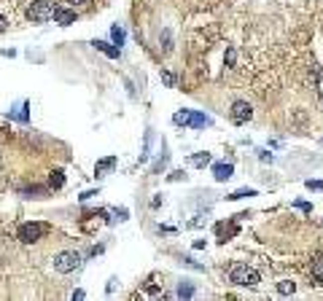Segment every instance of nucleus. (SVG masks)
<instances>
[{"label": "nucleus", "instance_id": "nucleus-1", "mask_svg": "<svg viewBox=\"0 0 323 301\" xmlns=\"http://www.w3.org/2000/svg\"><path fill=\"white\" fill-rule=\"evenodd\" d=\"M229 280H232L234 285H242V288H256L259 285V272L250 269L245 264H234L232 269H229Z\"/></svg>", "mask_w": 323, "mask_h": 301}, {"label": "nucleus", "instance_id": "nucleus-3", "mask_svg": "<svg viewBox=\"0 0 323 301\" xmlns=\"http://www.w3.org/2000/svg\"><path fill=\"white\" fill-rule=\"evenodd\" d=\"M175 124H183V126H191V129H205L210 126V118L205 113H197V110H178L173 116Z\"/></svg>", "mask_w": 323, "mask_h": 301}, {"label": "nucleus", "instance_id": "nucleus-11", "mask_svg": "<svg viewBox=\"0 0 323 301\" xmlns=\"http://www.w3.org/2000/svg\"><path fill=\"white\" fill-rule=\"evenodd\" d=\"M116 164H118L116 156H105V159H100V162H97V167H95V175H105V172H110Z\"/></svg>", "mask_w": 323, "mask_h": 301}, {"label": "nucleus", "instance_id": "nucleus-22", "mask_svg": "<svg viewBox=\"0 0 323 301\" xmlns=\"http://www.w3.org/2000/svg\"><path fill=\"white\" fill-rule=\"evenodd\" d=\"M92 197H97V191H84L78 199H81V202H87V199H92Z\"/></svg>", "mask_w": 323, "mask_h": 301}, {"label": "nucleus", "instance_id": "nucleus-18", "mask_svg": "<svg viewBox=\"0 0 323 301\" xmlns=\"http://www.w3.org/2000/svg\"><path fill=\"white\" fill-rule=\"evenodd\" d=\"M223 59H226V65L232 68V65H234V59H237V49H226V57H223Z\"/></svg>", "mask_w": 323, "mask_h": 301}, {"label": "nucleus", "instance_id": "nucleus-7", "mask_svg": "<svg viewBox=\"0 0 323 301\" xmlns=\"http://www.w3.org/2000/svg\"><path fill=\"white\" fill-rule=\"evenodd\" d=\"M54 22L59 24V27H70V24H76V11L73 8H65V5H57Z\"/></svg>", "mask_w": 323, "mask_h": 301}, {"label": "nucleus", "instance_id": "nucleus-23", "mask_svg": "<svg viewBox=\"0 0 323 301\" xmlns=\"http://www.w3.org/2000/svg\"><path fill=\"white\" fill-rule=\"evenodd\" d=\"M170 180H186V172L178 170V172H173V175H170Z\"/></svg>", "mask_w": 323, "mask_h": 301}, {"label": "nucleus", "instance_id": "nucleus-10", "mask_svg": "<svg viewBox=\"0 0 323 301\" xmlns=\"http://www.w3.org/2000/svg\"><path fill=\"white\" fill-rule=\"evenodd\" d=\"M97 51H103L105 57H110V59H118V54H121V46H116V43H105V41H95L92 43Z\"/></svg>", "mask_w": 323, "mask_h": 301}, {"label": "nucleus", "instance_id": "nucleus-16", "mask_svg": "<svg viewBox=\"0 0 323 301\" xmlns=\"http://www.w3.org/2000/svg\"><path fill=\"white\" fill-rule=\"evenodd\" d=\"M178 296H181V299H191V296H194V285H191V283H181V285H178Z\"/></svg>", "mask_w": 323, "mask_h": 301}, {"label": "nucleus", "instance_id": "nucleus-5", "mask_svg": "<svg viewBox=\"0 0 323 301\" xmlns=\"http://www.w3.org/2000/svg\"><path fill=\"white\" fill-rule=\"evenodd\" d=\"M43 234H46V223H22L19 231H16V237L22 239L24 245H32V242H38Z\"/></svg>", "mask_w": 323, "mask_h": 301}, {"label": "nucleus", "instance_id": "nucleus-25", "mask_svg": "<svg viewBox=\"0 0 323 301\" xmlns=\"http://www.w3.org/2000/svg\"><path fill=\"white\" fill-rule=\"evenodd\" d=\"M0 30H5V16H0Z\"/></svg>", "mask_w": 323, "mask_h": 301}, {"label": "nucleus", "instance_id": "nucleus-15", "mask_svg": "<svg viewBox=\"0 0 323 301\" xmlns=\"http://www.w3.org/2000/svg\"><path fill=\"white\" fill-rule=\"evenodd\" d=\"M245 197H256V189H237V191H232L229 194V199H245Z\"/></svg>", "mask_w": 323, "mask_h": 301}, {"label": "nucleus", "instance_id": "nucleus-24", "mask_svg": "<svg viewBox=\"0 0 323 301\" xmlns=\"http://www.w3.org/2000/svg\"><path fill=\"white\" fill-rule=\"evenodd\" d=\"M259 159H261V162H272V153H267V151H259Z\"/></svg>", "mask_w": 323, "mask_h": 301}, {"label": "nucleus", "instance_id": "nucleus-2", "mask_svg": "<svg viewBox=\"0 0 323 301\" xmlns=\"http://www.w3.org/2000/svg\"><path fill=\"white\" fill-rule=\"evenodd\" d=\"M54 11H57V0H35L27 8V16L32 22H49V19H54Z\"/></svg>", "mask_w": 323, "mask_h": 301}, {"label": "nucleus", "instance_id": "nucleus-26", "mask_svg": "<svg viewBox=\"0 0 323 301\" xmlns=\"http://www.w3.org/2000/svg\"><path fill=\"white\" fill-rule=\"evenodd\" d=\"M70 3H87V0H70Z\"/></svg>", "mask_w": 323, "mask_h": 301}, {"label": "nucleus", "instance_id": "nucleus-17", "mask_svg": "<svg viewBox=\"0 0 323 301\" xmlns=\"http://www.w3.org/2000/svg\"><path fill=\"white\" fill-rule=\"evenodd\" d=\"M65 183V178H62V172H51V186H54V189H59V186H62Z\"/></svg>", "mask_w": 323, "mask_h": 301}, {"label": "nucleus", "instance_id": "nucleus-9", "mask_svg": "<svg viewBox=\"0 0 323 301\" xmlns=\"http://www.w3.org/2000/svg\"><path fill=\"white\" fill-rule=\"evenodd\" d=\"M234 175V167L229 164V162H218V164H213V178L218 180V183H223V180H229Z\"/></svg>", "mask_w": 323, "mask_h": 301}, {"label": "nucleus", "instance_id": "nucleus-21", "mask_svg": "<svg viewBox=\"0 0 323 301\" xmlns=\"http://www.w3.org/2000/svg\"><path fill=\"white\" fill-rule=\"evenodd\" d=\"M294 207H296V210H305V212L313 210V204H310V202H294Z\"/></svg>", "mask_w": 323, "mask_h": 301}, {"label": "nucleus", "instance_id": "nucleus-6", "mask_svg": "<svg viewBox=\"0 0 323 301\" xmlns=\"http://www.w3.org/2000/svg\"><path fill=\"white\" fill-rule=\"evenodd\" d=\"M229 116H232V121H234V124H245L248 118L253 116V108H250L245 100H237V102L232 105V113H229Z\"/></svg>", "mask_w": 323, "mask_h": 301}, {"label": "nucleus", "instance_id": "nucleus-20", "mask_svg": "<svg viewBox=\"0 0 323 301\" xmlns=\"http://www.w3.org/2000/svg\"><path fill=\"white\" fill-rule=\"evenodd\" d=\"M162 81L167 84V86H175V76H173V73H167V70H164V73H162Z\"/></svg>", "mask_w": 323, "mask_h": 301}, {"label": "nucleus", "instance_id": "nucleus-12", "mask_svg": "<svg viewBox=\"0 0 323 301\" xmlns=\"http://www.w3.org/2000/svg\"><path fill=\"white\" fill-rule=\"evenodd\" d=\"M294 291H296V283H291V280H280V283H278V293H280V296H291Z\"/></svg>", "mask_w": 323, "mask_h": 301}, {"label": "nucleus", "instance_id": "nucleus-14", "mask_svg": "<svg viewBox=\"0 0 323 301\" xmlns=\"http://www.w3.org/2000/svg\"><path fill=\"white\" fill-rule=\"evenodd\" d=\"M191 164H194V167H208L210 164V153H205V151L194 153V156H191Z\"/></svg>", "mask_w": 323, "mask_h": 301}, {"label": "nucleus", "instance_id": "nucleus-4", "mask_svg": "<svg viewBox=\"0 0 323 301\" xmlns=\"http://www.w3.org/2000/svg\"><path fill=\"white\" fill-rule=\"evenodd\" d=\"M78 266H81V256H78L76 250H62L54 256V269L59 274H68V272H76Z\"/></svg>", "mask_w": 323, "mask_h": 301}, {"label": "nucleus", "instance_id": "nucleus-13", "mask_svg": "<svg viewBox=\"0 0 323 301\" xmlns=\"http://www.w3.org/2000/svg\"><path fill=\"white\" fill-rule=\"evenodd\" d=\"M110 38H113V43H116V46H124V38H127V32H124V27L113 24V27H110Z\"/></svg>", "mask_w": 323, "mask_h": 301}, {"label": "nucleus", "instance_id": "nucleus-19", "mask_svg": "<svg viewBox=\"0 0 323 301\" xmlns=\"http://www.w3.org/2000/svg\"><path fill=\"white\" fill-rule=\"evenodd\" d=\"M305 186H307L310 191H323V183H321V180H307Z\"/></svg>", "mask_w": 323, "mask_h": 301}, {"label": "nucleus", "instance_id": "nucleus-8", "mask_svg": "<svg viewBox=\"0 0 323 301\" xmlns=\"http://www.w3.org/2000/svg\"><path fill=\"white\" fill-rule=\"evenodd\" d=\"M30 102L27 100H22V102H16L14 108L8 110V118H14V121H19V124H27L30 121Z\"/></svg>", "mask_w": 323, "mask_h": 301}]
</instances>
